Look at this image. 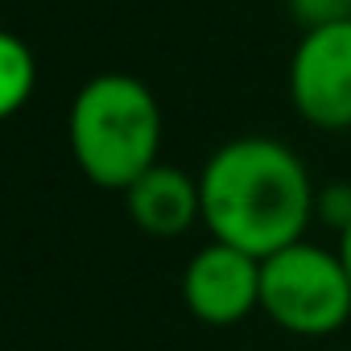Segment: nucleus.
Listing matches in <instances>:
<instances>
[{"label":"nucleus","instance_id":"obj_1","mask_svg":"<svg viewBox=\"0 0 351 351\" xmlns=\"http://www.w3.org/2000/svg\"><path fill=\"white\" fill-rule=\"evenodd\" d=\"M314 191L306 161L277 136H232L199 169L203 228L256 261L306 240Z\"/></svg>","mask_w":351,"mask_h":351},{"label":"nucleus","instance_id":"obj_2","mask_svg":"<svg viewBox=\"0 0 351 351\" xmlns=\"http://www.w3.org/2000/svg\"><path fill=\"white\" fill-rule=\"evenodd\" d=\"M165 116L149 83L124 71L87 79L66 112V145L83 178L99 191H128L161 161Z\"/></svg>","mask_w":351,"mask_h":351},{"label":"nucleus","instance_id":"obj_3","mask_svg":"<svg viewBox=\"0 0 351 351\" xmlns=\"http://www.w3.org/2000/svg\"><path fill=\"white\" fill-rule=\"evenodd\" d=\"M261 310L273 326L322 339L351 318V281L339 252L298 240L261 261Z\"/></svg>","mask_w":351,"mask_h":351},{"label":"nucleus","instance_id":"obj_4","mask_svg":"<svg viewBox=\"0 0 351 351\" xmlns=\"http://www.w3.org/2000/svg\"><path fill=\"white\" fill-rule=\"evenodd\" d=\"M289 104L310 128H351V21L306 29L289 58Z\"/></svg>","mask_w":351,"mask_h":351},{"label":"nucleus","instance_id":"obj_5","mask_svg":"<svg viewBox=\"0 0 351 351\" xmlns=\"http://www.w3.org/2000/svg\"><path fill=\"white\" fill-rule=\"evenodd\" d=\"M182 302L207 326H236L261 310V261L223 240H207L182 269Z\"/></svg>","mask_w":351,"mask_h":351},{"label":"nucleus","instance_id":"obj_6","mask_svg":"<svg viewBox=\"0 0 351 351\" xmlns=\"http://www.w3.org/2000/svg\"><path fill=\"white\" fill-rule=\"evenodd\" d=\"M124 207L128 219L149 232V236H182L195 223H203V195H199V178L178 165L157 161L153 169H145L141 178L124 191Z\"/></svg>","mask_w":351,"mask_h":351},{"label":"nucleus","instance_id":"obj_7","mask_svg":"<svg viewBox=\"0 0 351 351\" xmlns=\"http://www.w3.org/2000/svg\"><path fill=\"white\" fill-rule=\"evenodd\" d=\"M38 91V58L34 46L21 42L17 34L0 38V112L17 116Z\"/></svg>","mask_w":351,"mask_h":351},{"label":"nucleus","instance_id":"obj_8","mask_svg":"<svg viewBox=\"0 0 351 351\" xmlns=\"http://www.w3.org/2000/svg\"><path fill=\"white\" fill-rule=\"evenodd\" d=\"M314 219L343 236L351 228V182H326L314 191Z\"/></svg>","mask_w":351,"mask_h":351},{"label":"nucleus","instance_id":"obj_9","mask_svg":"<svg viewBox=\"0 0 351 351\" xmlns=\"http://www.w3.org/2000/svg\"><path fill=\"white\" fill-rule=\"evenodd\" d=\"M289 17L306 29H322L335 21H351V0H285Z\"/></svg>","mask_w":351,"mask_h":351},{"label":"nucleus","instance_id":"obj_10","mask_svg":"<svg viewBox=\"0 0 351 351\" xmlns=\"http://www.w3.org/2000/svg\"><path fill=\"white\" fill-rule=\"evenodd\" d=\"M335 252H339V261H343V269H347V281H351V228L339 236V248H335Z\"/></svg>","mask_w":351,"mask_h":351}]
</instances>
